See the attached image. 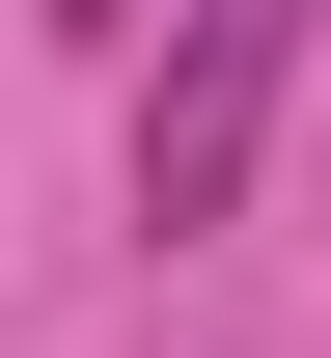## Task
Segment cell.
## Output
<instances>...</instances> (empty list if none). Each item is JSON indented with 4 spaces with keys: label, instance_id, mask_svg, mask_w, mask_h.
Returning <instances> with one entry per match:
<instances>
[{
    "label": "cell",
    "instance_id": "1",
    "mask_svg": "<svg viewBox=\"0 0 331 358\" xmlns=\"http://www.w3.org/2000/svg\"><path fill=\"white\" fill-rule=\"evenodd\" d=\"M276 83H304V0H193V55L139 83V221H166V248H193V221H248Z\"/></svg>",
    "mask_w": 331,
    "mask_h": 358
}]
</instances>
